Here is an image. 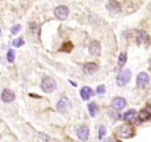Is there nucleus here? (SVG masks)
Segmentation results:
<instances>
[{"mask_svg": "<svg viewBox=\"0 0 151 142\" xmlns=\"http://www.w3.org/2000/svg\"><path fill=\"white\" fill-rule=\"evenodd\" d=\"M132 78V72L130 69H125L119 73L116 78L117 85L120 87H124L130 82Z\"/></svg>", "mask_w": 151, "mask_h": 142, "instance_id": "nucleus-2", "label": "nucleus"}, {"mask_svg": "<svg viewBox=\"0 0 151 142\" xmlns=\"http://www.w3.org/2000/svg\"><path fill=\"white\" fill-rule=\"evenodd\" d=\"M107 131L106 128L104 126H101L99 128V139L101 140L102 139V137L106 134Z\"/></svg>", "mask_w": 151, "mask_h": 142, "instance_id": "nucleus-22", "label": "nucleus"}, {"mask_svg": "<svg viewBox=\"0 0 151 142\" xmlns=\"http://www.w3.org/2000/svg\"><path fill=\"white\" fill-rule=\"evenodd\" d=\"M126 106V100L124 98L122 97H116L113 100L112 107L115 110H122Z\"/></svg>", "mask_w": 151, "mask_h": 142, "instance_id": "nucleus-12", "label": "nucleus"}, {"mask_svg": "<svg viewBox=\"0 0 151 142\" xmlns=\"http://www.w3.org/2000/svg\"><path fill=\"white\" fill-rule=\"evenodd\" d=\"M80 94L81 97L82 98L84 101L89 100L91 96H94L93 90L90 87H82L80 91Z\"/></svg>", "mask_w": 151, "mask_h": 142, "instance_id": "nucleus-13", "label": "nucleus"}, {"mask_svg": "<svg viewBox=\"0 0 151 142\" xmlns=\"http://www.w3.org/2000/svg\"><path fill=\"white\" fill-rule=\"evenodd\" d=\"M89 53L93 56H100L101 53V43L96 40L92 41L89 45Z\"/></svg>", "mask_w": 151, "mask_h": 142, "instance_id": "nucleus-6", "label": "nucleus"}, {"mask_svg": "<svg viewBox=\"0 0 151 142\" xmlns=\"http://www.w3.org/2000/svg\"><path fill=\"white\" fill-rule=\"evenodd\" d=\"M21 28H22V26L21 24H16V25L13 26V27H11V30H10V31H11L12 34H17L18 33L20 32V30H21Z\"/></svg>", "mask_w": 151, "mask_h": 142, "instance_id": "nucleus-23", "label": "nucleus"}, {"mask_svg": "<svg viewBox=\"0 0 151 142\" xmlns=\"http://www.w3.org/2000/svg\"><path fill=\"white\" fill-rule=\"evenodd\" d=\"M134 127L128 124L121 125L116 129V133H117L118 136L121 138H123V139H127V138L131 137L134 135Z\"/></svg>", "mask_w": 151, "mask_h": 142, "instance_id": "nucleus-3", "label": "nucleus"}, {"mask_svg": "<svg viewBox=\"0 0 151 142\" xmlns=\"http://www.w3.org/2000/svg\"><path fill=\"white\" fill-rule=\"evenodd\" d=\"M1 98H2V100L4 102L10 103L14 101L16 96H15L14 93L12 90L9 89H5L2 91Z\"/></svg>", "mask_w": 151, "mask_h": 142, "instance_id": "nucleus-10", "label": "nucleus"}, {"mask_svg": "<svg viewBox=\"0 0 151 142\" xmlns=\"http://www.w3.org/2000/svg\"><path fill=\"white\" fill-rule=\"evenodd\" d=\"M7 59L10 63H13L15 60V51L13 50L10 49L8 50L7 54Z\"/></svg>", "mask_w": 151, "mask_h": 142, "instance_id": "nucleus-19", "label": "nucleus"}, {"mask_svg": "<svg viewBox=\"0 0 151 142\" xmlns=\"http://www.w3.org/2000/svg\"><path fill=\"white\" fill-rule=\"evenodd\" d=\"M105 142H113V139L112 138H107L105 140Z\"/></svg>", "mask_w": 151, "mask_h": 142, "instance_id": "nucleus-25", "label": "nucleus"}, {"mask_svg": "<svg viewBox=\"0 0 151 142\" xmlns=\"http://www.w3.org/2000/svg\"><path fill=\"white\" fill-rule=\"evenodd\" d=\"M73 45H72L71 42H68V43H65L64 45L62 46V48L61 50L64 52H71V50L73 49Z\"/></svg>", "mask_w": 151, "mask_h": 142, "instance_id": "nucleus-21", "label": "nucleus"}, {"mask_svg": "<svg viewBox=\"0 0 151 142\" xmlns=\"http://www.w3.org/2000/svg\"><path fill=\"white\" fill-rule=\"evenodd\" d=\"M54 14L60 20H65L69 15V9L64 5H60L55 9Z\"/></svg>", "mask_w": 151, "mask_h": 142, "instance_id": "nucleus-5", "label": "nucleus"}, {"mask_svg": "<svg viewBox=\"0 0 151 142\" xmlns=\"http://www.w3.org/2000/svg\"><path fill=\"white\" fill-rule=\"evenodd\" d=\"M87 108H88L89 113H90V116L91 117H95L97 113V105L95 102H90V104L87 106Z\"/></svg>", "mask_w": 151, "mask_h": 142, "instance_id": "nucleus-17", "label": "nucleus"}, {"mask_svg": "<svg viewBox=\"0 0 151 142\" xmlns=\"http://www.w3.org/2000/svg\"><path fill=\"white\" fill-rule=\"evenodd\" d=\"M41 87L44 93H51L56 90V82L51 77H45L42 81Z\"/></svg>", "mask_w": 151, "mask_h": 142, "instance_id": "nucleus-1", "label": "nucleus"}, {"mask_svg": "<svg viewBox=\"0 0 151 142\" xmlns=\"http://www.w3.org/2000/svg\"><path fill=\"white\" fill-rule=\"evenodd\" d=\"M98 70V66L96 63L89 62L85 64L83 67L84 72L87 74H93Z\"/></svg>", "mask_w": 151, "mask_h": 142, "instance_id": "nucleus-14", "label": "nucleus"}, {"mask_svg": "<svg viewBox=\"0 0 151 142\" xmlns=\"http://www.w3.org/2000/svg\"><path fill=\"white\" fill-rule=\"evenodd\" d=\"M108 9L111 14H117L122 11L121 5L116 0H110L108 5Z\"/></svg>", "mask_w": 151, "mask_h": 142, "instance_id": "nucleus-9", "label": "nucleus"}, {"mask_svg": "<svg viewBox=\"0 0 151 142\" xmlns=\"http://www.w3.org/2000/svg\"><path fill=\"white\" fill-rule=\"evenodd\" d=\"M89 134H90V130L89 128L87 126H82L77 129L76 135L79 140L81 141H87L89 138Z\"/></svg>", "mask_w": 151, "mask_h": 142, "instance_id": "nucleus-8", "label": "nucleus"}, {"mask_svg": "<svg viewBox=\"0 0 151 142\" xmlns=\"http://www.w3.org/2000/svg\"><path fill=\"white\" fill-rule=\"evenodd\" d=\"M151 118V105H148L140 111L138 114V119L141 121H145Z\"/></svg>", "mask_w": 151, "mask_h": 142, "instance_id": "nucleus-11", "label": "nucleus"}, {"mask_svg": "<svg viewBox=\"0 0 151 142\" xmlns=\"http://www.w3.org/2000/svg\"><path fill=\"white\" fill-rule=\"evenodd\" d=\"M1 34H2V30L0 28V36H1Z\"/></svg>", "mask_w": 151, "mask_h": 142, "instance_id": "nucleus-26", "label": "nucleus"}, {"mask_svg": "<svg viewBox=\"0 0 151 142\" xmlns=\"http://www.w3.org/2000/svg\"><path fill=\"white\" fill-rule=\"evenodd\" d=\"M136 115V111L134 109H131V110H127V112L124 113V114L123 115V119L127 121H131L135 118Z\"/></svg>", "mask_w": 151, "mask_h": 142, "instance_id": "nucleus-16", "label": "nucleus"}, {"mask_svg": "<svg viewBox=\"0 0 151 142\" xmlns=\"http://www.w3.org/2000/svg\"><path fill=\"white\" fill-rule=\"evenodd\" d=\"M148 35L144 30H139L136 34V41L138 44H143L148 42Z\"/></svg>", "mask_w": 151, "mask_h": 142, "instance_id": "nucleus-15", "label": "nucleus"}, {"mask_svg": "<svg viewBox=\"0 0 151 142\" xmlns=\"http://www.w3.org/2000/svg\"><path fill=\"white\" fill-rule=\"evenodd\" d=\"M24 45V41L22 38H16L13 41V45L16 48H20Z\"/></svg>", "mask_w": 151, "mask_h": 142, "instance_id": "nucleus-20", "label": "nucleus"}, {"mask_svg": "<svg viewBox=\"0 0 151 142\" xmlns=\"http://www.w3.org/2000/svg\"><path fill=\"white\" fill-rule=\"evenodd\" d=\"M71 107H72V104H71V100L67 97L62 98L56 104V108L59 112L62 113L67 112L69 109L71 108Z\"/></svg>", "mask_w": 151, "mask_h": 142, "instance_id": "nucleus-4", "label": "nucleus"}, {"mask_svg": "<svg viewBox=\"0 0 151 142\" xmlns=\"http://www.w3.org/2000/svg\"><path fill=\"white\" fill-rule=\"evenodd\" d=\"M106 90H105V87L103 85H99V86L97 87L96 88V93L99 95H102L104 93H105Z\"/></svg>", "mask_w": 151, "mask_h": 142, "instance_id": "nucleus-24", "label": "nucleus"}, {"mask_svg": "<svg viewBox=\"0 0 151 142\" xmlns=\"http://www.w3.org/2000/svg\"><path fill=\"white\" fill-rule=\"evenodd\" d=\"M137 85L140 88H145L150 82V77L145 72H141L137 76Z\"/></svg>", "mask_w": 151, "mask_h": 142, "instance_id": "nucleus-7", "label": "nucleus"}, {"mask_svg": "<svg viewBox=\"0 0 151 142\" xmlns=\"http://www.w3.org/2000/svg\"><path fill=\"white\" fill-rule=\"evenodd\" d=\"M126 62H127V54L126 53H120L119 56V60H118V64H119V67H122L125 64Z\"/></svg>", "mask_w": 151, "mask_h": 142, "instance_id": "nucleus-18", "label": "nucleus"}]
</instances>
